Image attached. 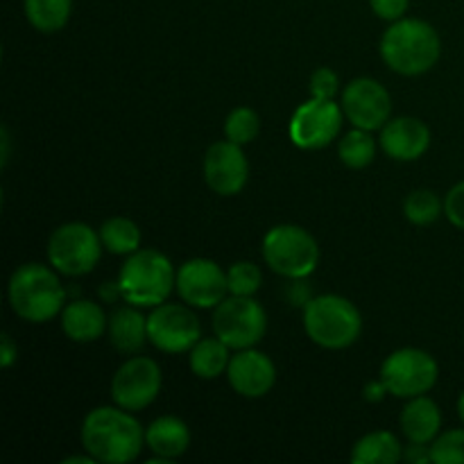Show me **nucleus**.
Returning <instances> with one entry per match:
<instances>
[{"instance_id":"9","label":"nucleus","mask_w":464,"mask_h":464,"mask_svg":"<svg viewBox=\"0 0 464 464\" xmlns=\"http://www.w3.org/2000/svg\"><path fill=\"white\" fill-rule=\"evenodd\" d=\"M267 331L266 308L254 297L229 295L213 308V334L234 352L256 347Z\"/></svg>"},{"instance_id":"4","label":"nucleus","mask_w":464,"mask_h":464,"mask_svg":"<svg viewBox=\"0 0 464 464\" xmlns=\"http://www.w3.org/2000/svg\"><path fill=\"white\" fill-rule=\"evenodd\" d=\"M118 295L139 308H154L168 302L177 290V270L170 258L152 247L130 254L118 275Z\"/></svg>"},{"instance_id":"19","label":"nucleus","mask_w":464,"mask_h":464,"mask_svg":"<svg viewBox=\"0 0 464 464\" xmlns=\"http://www.w3.org/2000/svg\"><path fill=\"white\" fill-rule=\"evenodd\" d=\"M399 426H401V433L406 435L408 442L430 444L442 433V412H440L438 403L426 394L412 397L403 406Z\"/></svg>"},{"instance_id":"14","label":"nucleus","mask_w":464,"mask_h":464,"mask_svg":"<svg viewBox=\"0 0 464 464\" xmlns=\"http://www.w3.org/2000/svg\"><path fill=\"white\" fill-rule=\"evenodd\" d=\"M177 295L193 308H216L229 297L227 272L211 258H190L177 270Z\"/></svg>"},{"instance_id":"28","label":"nucleus","mask_w":464,"mask_h":464,"mask_svg":"<svg viewBox=\"0 0 464 464\" xmlns=\"http://www.w3.org/2000/svg\"><path fill=\"white\" fill-rule=\"evenodd\" d=\"M261 131V118L252 107H236L229 111L225 121V136L227 140L238 145L252 143Z\"/></svg>"},{"instance_id":"8","label":"nucleus","mask_w":464,"mask_h":464,"mask_svg":"<svg viewBox=\"0 0 464 464\" xmlns=\"http://www.w3.org/2000/svg\"><path fill=\"white\" fill-rule=\"evenodd\" d=\"M440 379V365L429 352L403 347L390 353L381 365V381L397 399H412L429 394Z\"/></svg>"},{"instance_id":"13","label":"nucleus","mask_w":464,"mask_h":464,"mask_svg":"<svg viewBox=\"0 0 464 464\" xmlns=\"http://www.w3.org/2000/svg\"><path fill=\"white\" fill-rule=\"evenodd\" d=\"M340 107L352 127H361L367 131L383 130V125L392 116V98L388 89L374 77H356L349 82L340 98Z\"/></svg>"},{"instance_id":"2","label":"nucleus","mask_w":464,"mask_h":464,"mask_svg":"<svg viewBox=\"0 0 464 464\" xmlns=\"http://www.w3.org/2000/svg\"><path fill=\"white\" fill-rule=\"evenodd\" d=\"M379 50L390 71L403 77H417L440 62L442 39L429 21L403 16L390 23L381 36Z\"/></svg>"},{"instance_id":"5","label":"nucleus","mask_w":464,"mask_h":464,"mask_svg":"<svg viewBox=\"0 0 464 464\" xmlns=\"http://www.w3.org/2000/svg\"><path fill=\"white\" fill-rule=\"evenodd\" d=\"M304 331L317 347L340 352L361 338L362 315L343 295H317L304 306Z\"/></svg>"},{"instance_id":"12","label":"nucleus","mask_w":464,"mask_h":464,"mask_svg":"<svg viewBox=\"0 0 464 464\" xmlns=\"http://www.w3.org/2000/svg\"><path fill=\"white\" fill-rule=\"evenodd\" d=\"M163 388V374L157 361L148 356L127 358L111 379V399L130 412L145 411L157 401Z\"/></svg>"},{"instance_id":"30","label":"nucleus","mask_w":464,"mask_h":464,"mask_svg":"<svg viewBox=\"0 0 464 464\" xmlns=\"http://www.w3.org/2000/svg\"><path fill=\"white\" fill-rule=\"evenodd\" d=\"M430 462L464 464V429L440 433L430 442Z\"/></svg>"},{"instance_id":"7","label":"nucleus","mask_w":464,"mask_h":464,"mask_svg":"<svg viewBox=\"0 0 464 464\" xmlns=\"http://www.w3.org/2000/svg\"><path fill=\"white\" fill-rule=\"evenodd\" d=\"M100 231L86 222H66L48 238V263L63 276H84L95 270L102 256Z\"/></svg>"},{"instance_id":"17","label":"nucleus","mask_w":464,"mask_h":464,"mask_svg":"<svg viewBox=\"0 0 464 464\" xmlns=\"http://www.w3.org/2000/svg\"><path fill=\"white\" fill-rule=\"evenodd\" d=\"M430 148V130L412 116L390 118L381 130V150L394 161H417Z\"/></svg>"},{"instance_id":"26","label":"nucleus","mask_w":464,"mask_h":464,"mask_svg":"<svg viewBox=\"0 0 464 464\" xmlns=\"http://www.w3.org/2000/svg\"><path fill=\"white\" fill-rule=\"evenodd\" d=\"M379 152V143L372 136V131L361 130V127H352L349 131L340 134L338 140V157L352 170H362L370 166Z\"/></svg>"},{"instance_id":"15","label":"nucleus","mask_w":464,"mask_h":464,"mask_svg":"<svg viewBox=\"0 0 464 464\" xmlns=\"http://www.w3.org/2000/svg\"><path fill=\"white\" fill-rule=\"evenodd\" d=\"M249 161L243 145L231 140H218L204 154V181L222 198L238 195L247 186Z\"/></svg>"},{"instance_id":"21","label":"nucleus","mask_w":464,"mask_h":464,"mask_svg":"<svg viewBox=\"0 0 464 464\" xmlns=\"http://www.w3.org/2000/svg\"><path fill=\"white\" fill-rule=\"evenodd\" d=\"M109 340L121 353H139L150 343L148 317L134 304L118 308L109 317Z\"/></svg>"},{"instance_id":"31","label":"nucleus","mask_w":464,"mask_h":464,"mask_svg":"<svg viewBox=\"0 0 464 464\" xmlns=\"http://www.w3.org/2000/svg\"><path fill=\"white\" fill-rule=\"evenodd\" d=\"M308 86H311V98L334 100L340 93V77L334 68L320 66L317 71H313Z\"/></svg>"},{"instance_id":"24","label":"nucleus","mask_w":464,"mask_h":464,"mask_svg":"<svg viewBox=\"0 0 464 464\" xmlns=\"http://www.w3.org/2000/svg\"><path fill=\"white\" fill-rule=\"evenodd\" d=\"M100 240H102L104 249L116 256H130V254L139 252L143 236H140L139 225L130 218H109L100 227Z\"/></svg>"},{"instance_id":"27","label":"nucleus","mask_w":464,"mask_h":464,"mask_svg":"<svg viewBox=\"0 0 464 464\" xmlns=\"http://www.w3.org/2000/svg\"><path fill=\"white\" fill-rule=\"evenodd\" d=\"M403 213L412 225L429 227L444 213V202L429 188L412 190L403 202Z\"/></svg>"},{"instance_id":"29","label":"nucleus","mask_w":464,"mask_h":464,"mask_svg":"<svg viewBox=\"0 0 464 464\" xmlns=\"http://www.w3.org/2000/svg\"><path fill=\"white\" fill-rule=\"evenodd\" d=\"M227 284H229V295H238V297H254L263 284V275L258 266L252 261H238L231 263L227 270Z\"/></svg>"},{"instance_id":"32","label":"nucleus","mask_w":464,"mask_h":464,"mask_svg":"<svg viewBox=\"0 0 464 464\" xmlns=\"http://www.w3.org/2000/svg\"><path fill=\"white\" fill-rule=\"evenodd\" d=\"M444 216L453 227L464 231V181H458L444 198Z\"/></svg>"},{"instance_id":"20","label":"nucleus","mask_w":464,"mask_h":464,"mask_svg":"<svg viewBox=\"0 0 464 464\" xmlns=\"http://www.w3.org/2000/svg\"><path fill=\"white\" fill-rule=\"evenodd\" d=\"M145 447L150 453L163 460L172 462L184 456L190 447V430L184 420L175 415L157 417L152 424L145 429Z\"/></svg>"},{"instance_id":"11","label":"nucleus","mask_w":464,"mask_h":464,"mask_svg":"<svg viewBox=\"0 0 464 464\" xmlns=\"http://www.w3.org/2000/svg\"><path fill=\"white\" fill-rule=\"evenodd\" d=\"M150 343L163 353H186L202 338V324L188 304H159L148 315Z\"/></svg>"},{"instance_id":"10","label":"nucleus","mask_w":464,"mask_h":464,"mask_svg":"<svg viewBox=\"0 0 464 464\" xmlns=\"http://www.w3.org/2000/svg\"><path fill=\"white\" fill-rule=\"evenodd\" d=\"M343 122L344 111L338 102H334V100L311 98L295 109L293 118H290L288 134L290 140L299 150L315 152V150H324L326 145L340 139V134H343Z\"/></svg>"},{"instance_id":"3","label":"nucleus","mask_w":464,"mask_h":464,"mask_svg":"<svg viewBox=\"0 0 464 464\" xmlns=\"http://www.w3.org/2000/svg\"><path fill=\"white\" fill-rule=\"evenodd\" d=\"M7 299L21 320L45 324L62 315L66 306V290L59 281V272L50 263H25L9 276Z\"/></svg>"},{"instance_id":"6","label":"nucleus","mask_w":464,"mask_h":464,"mask_svg":"<svg viewBox=\"0 0 464 464\" xmlns=\"http://www.w3.org/2000/svg\"><path fill=\"white\" fill-rule=\"evenodd\" d=\"M263 258L284 279H306L320 263V245L299 225H276L263 238Z\"/></svg>"},{"instance_id":"36","label":"nucleus","mask_w":464,"mask_h":464,"mask_svg":"<svg viewBox=\"0 0 464 464\" xmlns=\"http://www.w3.org/2000/svg\"><path fill=\"white\" fill-rule=\"evenodd\" d=\"M385 394H390V392H388V388H385L383 381H381V376H379V381H370V383L365 385V390H362V397L372 403L383 401Z\"/></svg>"},{"instance_id":"16","label":"nucleus","mask_w":464,"mask_h":464,"mask_svg":"<svg viewBox=\"0 0 464 464\" xmlns=\"http://www.w3.org/2000/svg\"><path fill=\"white\" fill-rule=\"evenodd\" d=\"M227 379L236 394L245 399H261L272 392L276 383V365L267 353L256 347L240 349L231 356Z\"/></svg>"},{"instance_id":"23","label":"nucleus","mask_w":464,"mask_h":464,"mask_svg":"<svg viewBox=\"0 0 464 464\" xmlns=\"http://www.w3.org/2000/svg\"><path fill=\"white\" fill-rule=\"evenodd\" d=\"M403 458V447L399 438L390 430H374L367 433L353 444V464H394Z\"/></svg>"},{"instance_id":"33","label":"nucleus","mask_w":464,"mask_h":464,"mask_svg":"<svg viewBox=\"0 0 464 464\" xmlns=\"http://www.w3.org/2000/svg\"><path fill=\"white\" fill-rule=\"evenodd\" d=\"M370 7L381 21L394 23L406 16L408 7H411V0H370Z\"/></svg>"},{"instance_id":"22","label":"nucleus","mask_w":464,"mask_h":464,"mask_svg":"<svg viewBox=\"0 0 464 464\" xmlns=\"http://www.w3.org/2000/svg\"><path fill=\"white\" fill-rule=\"evenodd\" d=\"M231 361V347L222 343L218 335L213 338H199V343L195 344L188 352V365L198 379L213 381L218 376L227 374V367Z\"/></svg>"},{"instance_id":"37","label":"nucleus","mask_w":464,"mask_h":464,"mask_svg":"<svg viewBox=\"0 0 464 464\" xmlns=\"http://www.w3.org/2000/svg\"><path fill=\"white\" fill-rule=\"evenodd\" d=\"M458 415H460V420L464 424V392L460 394V399H458Z\"/></svg>"},{"instance_id":"25","label":"nucleus","mask_w":464,"mask_h":464,"mask_svg":"<svg viewBox=\"0 0 464 464\" xmlns=\"http://www.w3.org/2000/svg\"><path fill=\"white\" fill-rule=\"evenodd\" d=\"M72 0H25L27 23L36 32L54 34L71 21Z\"/></svg>"},{"instance_id":"35","label":"nucleus","mask_w":464,"mask_h":464,"mask_svg":"<svg viewBox=\"0 0 464 464\" xmlns=\"http://www.w3.org/2000/svg\"><path fill=\"white\" fill-rule=\"evenodd\" d=\"M403 458L408 462L415 464V462H430V444H408L406 451H403Z\"/></svg>"},{"instance_id":"18","label":"nucleus","mask_w":464,"mask_h":464,"mask_svg":"<svg viewBox=\"0 0 464 464\" xmlns=\"http://www.w3.org/2000/svg\"><path fill=\"white\" fill-rule=\"evenodd\" d=\"M62 331L72 343H95L109 331V317L100 304L91 302V299H75L63 306Z\"/></svg>"},{"instance_id":"1","label":"nucleus","mask_w":464,"mask_h":464,"mask_svg":"<svg viewBox=\"0 0 464 464\" xmlns=\"http://www.w3.org/2000/svg\"><path fill=\"white\" fill-rule=\"evenodd\" d=\"M82 447L95 462H134L145 447V429L121 406L93 408L82 421Z\"/></svg>"},{"instance_id":"34","label":"nucleus","mask_w":464,"mask_h":464,"mask_svg":"<svg viewBox=\"0 0 464 464\" xmlns=\"http://www.w3.org/2000/svg\"><path fill=\"white\" fill-rule=\"evenodd\" d=\"M16 358H18L16 343L12 340V335L5 334L3 340H0V365H3L5 370H9V367L16 362Z\"/></svg>"}]
</instances>
